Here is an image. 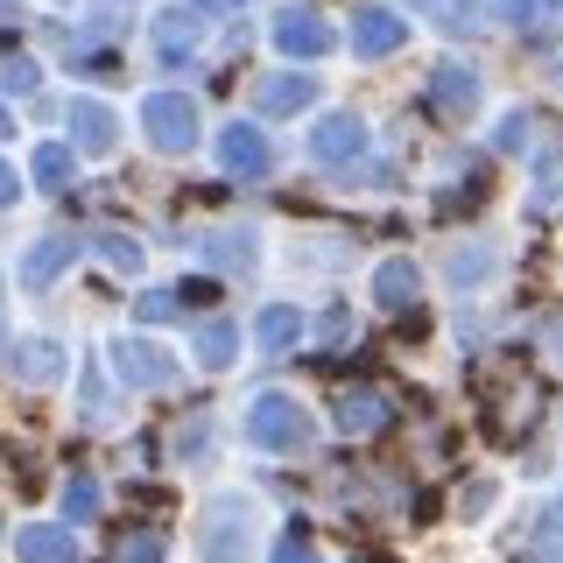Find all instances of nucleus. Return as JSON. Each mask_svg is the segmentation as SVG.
<instances>
[{
	"label": "nucleus",
	"instance_id": "1",
	"mask_svg": "<svg viewBox=\"0 0 563 563\" xmlns=\"http://www.w3.org/2000/svg\"><path fill=\"white\" fill-rule=\"evenodd\" d=\"M246 542H254V507L246 500H211L205 507V528H198V556L205 563H246Z\"/></svg>",
	"mask_w": 563,
	"mask_h": 563
},
{
	"label": "nucleus",
	"instance_id": "2",
	"mask_svg": "<svg viewBox=\"0 0 563 563\" xmlns=\"http://www.w3.org/2000/svg\"><path fill=\"white\" fill-rule=\"evenodd\" d=\"M141 128H148V141L163 155H184L190 141H198V106H190L184 92H148L141 99Z\"/></svg>",
	"mask_w": 563,
	"mask_h": 563
},
{
	"label": "nucleus",
	"instance_id": "3",
	"mask_svg": "<svg viewBox=\"0 0 563 563\" xmlns=\"http://www.w3.org/2000/svg\"><path fill=\"white\" fill-rule=\"evenodd\" d=\"M246 437L268 451H296L303 444V409H296L289 395H261L254 409H246Z\"/></svg>",
	"mask_w": 563,
	"mask_h": 563
},
{
	"label": "nucleus",
	"instance_id": "4",
	"mask_svg": "<svg viewBox=\"0 0 563 563\" xmlns=\"http://www.w3.org/2000/svg\"><path fill=\"white\" fill-rule=\"evenodd\" d=\"M331 422H339V437H352V444H360V437H380L387 422H395V401H387L380 387H345L339 409H331Z\"/></svg>",
	"mask_w": 563,
	"mask_h": 563
},
{
	"label": "nucleus",
	"instance_id": "5",
	"mask_svg": "<svg viewBox=\"0 0 563 563\" xmlns=\"http://www.w3.org/2000/svg\"><path fill=\"white\" fill-rule=\"evenodd\" d=\"M113 374L128 380V387H169L176 380V360H169V352H155L148 339H120L113 345Z\"/></svg>",
	"mask_w": 563,
	"mask_h": 563
},
{
	"label": "nucleus",
	"instance_id": "6",
	"mask_svg": "<svg viewBox=\"0 0 563 563\" xmlns=\"http://www.w3.org/2000/svg\"><path fill=\"white\" fill-rule=\"evenodd\" d=\"M401 35H409V22L387 8H352V49L360 57H387V49H401Z\"/></svg>",
	"mask_w": 563,
	"mask_h": 563
},
{
	"label": "nucleus",
	"instance_id": "7",
	"mask_svg": "<svg viewBox=\"0 0 563 563\" xmlns=\"http://www.w3.org/2000/svg\"><path fill=\"white\" fill-rule=\"evenodd\" d=\"M310 155L317 163H352V155H366V128L352 113H331L310 128Z\"/></svg>",
	"mask_w": 563,
	"mask_h": 563
},
{
	"label": "nucleus",
	"instance_id": "8",
	"mask_svg": "<svg viewBox=\"0 0 563 563\" xmlns=\"http://www.w3.org/2000/svg\"><path fill=\"white\" fill-rule=\"evenodd\" d=\"M310 99H317V78H310V70H275V78L254 85V106H261V113H303Z\"/></svg>",
	"mask_w": 563,
	"mask_h": 563
},
{
	"label": "nucleus",
	"instance_id": "9",
	"mask_svg": "<svg viewBox=\"0 0 563 563\" xmlns=\"http://www.w3.org/2000/svg\"><path fill=\"white\" fill-rule=\"evenodd\" d=\"M70 254H78V240L70 233H43L29 246V261H22V289H49L64 268H70Z\"/></svg>",
	"mask_w": 563,
	"mask_h": 563
},
{
	"label": "nucleus",
	"instance_id": "10",
	"mask_svg": "<svg viewBox=\"0 0 563 563\" xmlns=\"http://www.w3.org/2000/svg\"><path fill=\"white\" fill-rule=\"evenodd\" d=\"M219 163L233 169V176H261V169L275 163V148H268V134H261V128H225L219 134Z\"/></svg>",
	"mask_w": 563,
	"mask_h": 563
},
{
	"label": "nucleus",
	"instance_id": "11",
	"mask_svg": "<svg viewBox=\"0 0 563 563\" xmlns=\"http://www.w3.org/2000/svg\"><path fill=\"white\" fill-rule=\"evenodd\" d=\"M113 134H120V120L106 113L99 99H70V141H78L85 155H106V148H113Z\"/></svg>",
	"mask_w": 563,
	"mask_h": 563
},
{
	"label": "nucleus",
	"instance_id": "12",
	"mask_svg": "<svg viewBox=\"0 0 563 563\" xmlns=\"http://www.w3.org/2000/svg\"><path fill=\"white\" fill-rule=\"evenodd\" d=\"M275 43L289 49V57H324V49H331V29L317 22V14L296 8V14H282V22H275Z\"/></svg>",
	"mask_w": 563,
	"mask_h": 563
},
{
	"label": "nucleus",
	"instance_id": "13",
	"mask_svg": "<svg viewBox=\"0 0 563 563\" xmlns=\"http://www.w3.org/2000/svg\"><path fill=\"white\" fill-rule=\"evenodd\" d=\"M14 556L22 563H70L78 542H70V528H22V536H14Z\"/></svg>",
	"mask_w": 563,
	"mask_h": 563
},
{
	"label": "nucleus",
	"instance_id": "14",
	"mask_svg": "<svg viewBox=\"0 0 563 563\" xmlns=\"http://www.w3.org/2000/svg\"><path fill=\"white\" fill-rule=\"evenodd\" d=\"M430 92H437V106H444V113H472L479 78H472L465 64H437V70H430Z\"/></svg>",
	"mask_w": 563,
	"mask_h": 563
},
{
	"label": "nucleus",
	"instance_id": "15",
	"mask_svg": "<svg viewBox=\"0 0 563 563\" xmlns=\"http://www.w3.org/2000/svg\"><path fill=\"white\" fill-rule=\"evenodd\" d=\"M8 360H14V374H22L29 387H43V380H57V374H64V352L49 345V339H29V345H14Z\"/></svg>",
	"mask_w": 563,
	"mask_h": 563
},
{
	"label": "nucleus",
	"instance_id": "16",
	"mask_svg": "<svg viewBox=\"0 0 563 563\" xmlns=\"http://www.w3.org/2000/svg\"><path fill=\"white\" fill-rule=\"evenodd\" d=\"M254 339H261V352H275V360H282V352H289L296 339H303V317H296L289 303H275V310H261Z\"/></svg>",
	"mask_w": 563,
	"mask_h": 563
},
{
	"label": "nucleus",
	"instance_id": "17",
	"mask_svg": "<svg viewBox=\"0 0 563 563\" xmlns=\"http://www.w3.org/2000/svg\"><path fill=\"white\" fill-rule=\"evenodd\" d=\"M198 360L211 366V374H225V366L240 360V324H225V317H211V324L198 331Z\"/></svg>",
	"mask_w": 563,
	"mask_h": 563
},
{
	"label": "nucleus",
	"instance_id": "18",
	"mask_svg": "<svg viewBox=\"0 0 563 563\" xmlns=\"http://www.w3.org/2000/svg\"><path fill=\"white\" fill-rule=\"evenodd\" d=\"M416 289H422V282H416V268H409V261H380V275H374V296H380L387 310H409V303H416Z\"/></svg>",
	"mask_w": 563,
	"mask_h": 563
},
{
	"label": "nucleus",
	"instance_id": "19",
	"mask_svg": "<svg viewBox=\"0 0 563 563\" xmlns=\"http://www.w3.org/2000/svg\"><path fill=\"white\" fill-rule=\"evenodd\" d=\"M99 515V479L92 472H70V486H64V521L78 528V521H92Z\"/></svg>",
	"mask_w": 563,
	"mask_h": 563
},
{
	"label": "nucleus",
	"instance_id": "20",
	"mask_svg": "<svg viewBox=\"0 0 563 563\" xmlns=\"http://www.w3.org/2000/svg\"><path fill=\"white\" fill-rule=\"evenodd\" d=\"M190 43H198V22H190V14H163V22H155V49H163L169 64L190 57Z\"/></svg>",
	"mask_w": 563,
	"mask_h": 563
},
{
	"label": "nucleus",
	"instance_id": "21",
	"mask_svg": "<svg viewBox=\"0 0 563 563\" xmlns=\"http://www.w3.org/2000/svg\"><path fill=\"white\" fill-rule=\"evenodd\" d=\"M35 184H43V190L70 184V148H64V141H43V148H35Z\"/></svg>",
	"mask_w": 563,
	"mask_h": 563
},
{
	"label": "nucleus",
	"instance_id": "22",
	"mask_svg": "<svg viewBox=\"0 0 563 563\" xmlns=\"http://www.w3.org/2000/svg\"><path fill=\"white\" fill-rule=\"evenodd\" d=\"M205 261H219V268H246V261H254V240H246V233H219V240H205Z\"/></svg>",
	"mask_w": 563,
	"mask_h": 563
},
{
	"label": "nucleus",
	"instance_id": "23",
	"mask_svg": "<svg viewBox=\"0 0 563 563\" xmlns=\"http://www.w3.org/2000/svg\"><path fill=\"white\" fill-rule=\"evenodd\" d=\"M169 556V542H163V528H141V536L120 542V563H163Z\"/></svg>",
	"mask_w": 563,
	"mask_h": 563
},
{
	"label": "nucleus",
	"instance_id": "24",
	"mask_svg": "<svg viewBox=\"0 0 563 563\" xmlns=\"http://www.w3.org/2000/svg\"><path fill=\"white\" fill-rule=\"evenodd\" d=\"M0 85H8L14 99H29V92H35V64H29V57H14V49H8V57H0Z\"/></svg>",
	"mask_w": 563,
	"mask_h": 563
},
{
	"label": "nucleus",
	"instance_id": "25",
	"mask_svg": "<svg viewBox=\"0 0 563 563\" xmlns=\"http://www.w3.org/2000/svg\"><path fill=\"white\" fill-rule=\"evenodd\" d=\"M99 254H106V261H113V268H120V275H134V268H141V246H134L128 233H106V240H99Z\"/></svg>",
	"mask_w": 563,
	"mask_h": 563
},
{
	"label": "nucleus",
	"instance_id": "26",
	"mask_svg": "<svg viewBox=\"0 0 563 563\" xmlns=\"http://www.w3.org/2000/svg\"><path fill=\"white\" fill-rule=\"evenodd\" d=\"M134 310H141V324H169V317H176V289H148Z\"/></svg>",
	"mask_w": 563,
	"mask_h": 563
},
{
	"label": "nucleus",
	"instance_id": "27",
	"mask_svg": "<svg viewBox=\"0 0 563 563\" xmlns=\"http://www.w3.org/2000/svg\"><path fill=\"white\" fill-rule=\"evenodd\" d=\"M416 8H437V22H444V29H472V22H479L472 0H416Z\"/></svg>",
	"mask_w": 563,
	"mask_h": 563
},
{
	"label": "nucleus",
	"instance_id": "28",
	"mask_svg": "<svg viewBox=\"0 0 563 563\" xmlns=\"http://www.w3.org/2000/svg\"><path fill=\"white\" fill-rule=\"evenodd\" d=\"M275 563H317V550H310V536H296V528H289V536L275 542Z\"/></svg>",
	"mask_w": 563,
	"mask_h": 563
},
{
	"label": "nucleus",
	"instance_id": "29",
	"mask_svg": "<svg viewBox=\"0 0 563 563\" xmlns=\"http://www.w3.org/2000/svg\"><path fill=\"white\" fill-rule=\"evenodd\" d=\"M176 296H184V303H176V310H205V303H211V296H219V289H211V282H184V289H176Z\"/></svg>",
	"mask_w": 563,
	"mask_h": 563
},
{
	"label": "nucleus",
	"instance_id": "30",
	"mask_svg": "<svg viewBox=\"0 0 563 563\" xmlns=\"http://www.w3.org/2000/svg\"><path fill=\"white\" fill-rule=\"evenodd\" d=\"M500 148H507V155L528 148V120H521V113H515V120H500Z\"/></svg>",
	"mask_w": 563,
	"mask_h": 563
},
{
	"label": "nucleus",
	"instance_id": "31",
	"mask_svg": "<svg viewBox=\"0 0 563 563\" xmlns=\"http://www.w3.org/2000/svg\"><path fill=\"white\" fill-rule=\"evenodd\" d=\"M536 542H542L550 556H563V515H542V536H536Z\"/></svg>",
	"mask_w": 563,
	"mask_h": 563
},
{
	"label": "nucleus",
	"instance_id": "32",
	"mask_svg": "<svg viewBox=\"0 0 563 563\" xmlns=\"http://www.w3.org/2000/svg\"><path fill=\"white\" fill-rule=\"evenodd\" d=\"M451 275L465 282V275H486V254H451Z\"/></svg>",
	"mask_w": 563,
	"mask_h": 563
},
{
	"label": "nucleus",
	"instance_id": "33",
	"mask_svg": "<svg viewBox=\"0 0 563 563\" xmlns=\"http://www.w3.org/2000/svg\"><path fill=\"white\" fill-rule=\"evenodd\" d=\"M317 331H324V339H345V331H352V317H345V310H324V324H317Z\"/></svg>",
	"mask_w": 563,
	"mask_h": 563
},
{
	"label": "nucleus",
	"instance_id": "34",
	"mask_svg": "<svg viewBox=\"0 0 563 563\" xmlns=\"http://www.w3.org/2000/svg\"><path fill=\"white\" fill-rule=\"evenodd\" d=\"M0 205H14V169L0 163Z\"/></svg>",
	"mask_w": 563,
	"mask_h": 563
},
{
	"label": "nucleus",
	"instance_id": "35",
	"mask_svg": "<svg viewBox=\"0 0 563 563\" xmlns=\"http://www.w3.org/2000/svg\"><path fill=\"white\" fill-rule=\"evenodd\" d=\"M198 8H205V14H219V8H225V0H198Z\"/></svg>",
	"mask_w": 563,
	"mask_h": 563
}]
</instances>
